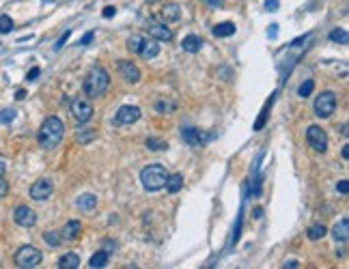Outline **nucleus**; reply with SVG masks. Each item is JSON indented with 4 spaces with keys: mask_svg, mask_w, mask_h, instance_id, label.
<instances>
[{
    "mask_svg": "<svg viewBox=\"0 0 349 269\" xmlns=\"http://www.w3.org/2000/svg\"><path fill=\"white\" fill-rule=\"evenodd\" d=\"M65 136V123L58 119V116H48V119L43 121L41 129H39L37 134V140H39V147L41 149H56L58 144H61Z\"/></svg>",
    "mask_w": 349,
    "mask_h": 269,
    "instance_id": "f257e3e1",
    "label": "nucleus"
},
{
    "mask_svg": "<svg viewBox=\"0 0 349 269\" xmlns=\"http://www.w3.org/2000/svg\"><path fill=\"white\" fill-rule=\"evenodd\" d=\"M110 87V74L103 67H93L84 78V93L87 97H101Z\"/></svg>",
    "mask_w": 349,
    "mask_h": 269,
    "instance_id": "f03ea898",
    "label": "nucleus"
},
{
    "mask_svg": "<svg viewBox=\"0 0 349 269\" xmlns=\"http://www.w3.org/2000/svg\"><path fill=\"white\" fill-rule=\"evenodd\" d=\"M166 179H168V173L162 164H149L140 173V183L147 192H158V189H162L166 185Z\"/></svg>",
    "mask_w": 349,
    "mask_h": 269,
    "instance_id": "7ed1b4c3",
    "label": "nucleus"
},
{
    "mask_svg": "<svg viewBox=\"0 0 349 269\" xmlns=\"http://www.w3.org/2000/svg\"><path fill=\"white\" fill-rule=\"evenodd\" d=\"M41 252L32 246H22L19 250L15 252V265L22 267V269H32L41 263Z\"/></svg>",
    "mask_w": 349,
    "mask_h": 269,
    "instance_id": "20e7f679",
    "label": "nucleus"
},
{
    "mask_svg": "<svg viewBox=\"0 0 349 269\" xmlns=\"http://www.w3.org/2000/svg\"><path fill=\"white\" fill-rule=\"evenodd\" d=\"M336 110V93L332 90H323V93L315 99V114L321 116V119H328L332 116Z\"/></svg>",
    "mask_w": 349,
    "mask_h": 269,
    "instance_id": "39448f33",
    "label": "nucleus"
},
{
    "mask_svg": "<svg viewBox=\"0 0 349 269\" xmlns=\"http://www.w3.org/2000/svg\"><path fill=\"white\" fill-rule=\"evenodd\" d=\"M71 114H74V119L78 123H87L93 116V106H90V101L87 97H76L71 101Z\"/></svg>",
    "mask_w": 349,
    "mask_h": 269,
    "instance_id": "423d86ee",
    "label": "nucleus"
},
{
    "mask_svg": "<svg viewBox=\"0 0 349 269\" xmlns=\"http://www.w3.org/2000/svg\"><path fill=\"white\" fill-rule=\"evenodd\" d=\"M306 140L317 153H323V151L328 149V134L323 132L319 125H310L306 129Z\"/></svg>",
    "mask_w": 349,
    "mask_h": 269,
    "instance_id": "0eeeda50",
    "label": "nucleus"
},
{
    "mask_svg": "<svg viewBox=\"0 0 349 269\" xmlns=\"http://www.w3.org/2000/svg\"><path fill=\"white\" fill-rule=\"evenodd\" d=\"M52 189H54V185H52L50 179H37L35 183L30 185V198L32 200H48L52 196Z\"/></svg>",
    "mask_w": 349,
    "mask_h": 269,
    "instance_id": "6e6552de",
    "label": "nucleus"
},
{
    "mask_svg": "<svg viewBox=\"0 0 349 269\" xmlns=\"http://www.w3.org/2000/svg\"><path fill=\"white\" fill-rule=\"evenodd\" d=\"M181 136H183V140L187 144H192V147H203L207 140L213 138V134H203V132H198L196 127H181Z\"/></svg>",
    "mask_w": 349,
    "mask_h": 269,
    "instance_id": "1a4fd4ad",
    "label": "nucleus"
},
{
    "mask_svg": "<svg viewBox=\"0 0 349 269\" xmlns=\"http://www.w3.org/2000/svg\"><path fill=\"white\" fill-rule=\"evenodd\" d=\"M13 220H15V224L17 226H24V228H30V226H35V222H37V215L35 211H32L30 207H26V205H19L15 211H13Z\"/></svg>",
    "mask_w": 349,
    "mask_h": 269,
    "instance_id": "9d476101",
    "label": "nucleus"
},
{
    "mask_svg": "<svg viewBox=\"0 0 349 269\" xmlns=\"http://www.w3.org/2000/svg\"><path fill=\"white\" fill-rule=\"evenodd\" d=\"M140 119V110L136 106H123L116 110V116H114V123L116 125H132Z\"/></svg>",
    "mask_w": 349,
    "mask_h": 269,
    "instance_id": "9b49d317",
    "label": "nucleus"
},
{
    "mask_svg": "<svg viewBox=\"0 0 349 269\" xmlns=\"http://www.w3.org/2000/svg\"><path fill=\"white\" fill-rule=\"evenodd\" d=\"M116 69H119L121 78H123V80H125L127 84H136V82L140 80V69L136 67L132 61H119Z\"/></svg>",
    "mask_w": 349,
    "mask_h": 269,
    "instance_id": "f8f14e48",
    "label": "nucleus"
},
{
    "mask_svg": "<svg viewBox=\"0 0 349 269\" xmlns=\"http://www.w3.org/2000/svg\"><path fill=\"white\" fill-rule=\"evenodd\" d=\"M147 32H149V37H151V39H155V41H171V39H173V32L168 30L164 24L147 26Z\"/></svg>",
    "mask_w": 349,
    "mask_h": 269,
    "instance_id": "ddd939ff",
    "label": "nucleus"
},
{
    "mask_svg": "<svg viewBox=\"0 0 349 269\" xmlns=\"http://www.w3.org/2000/svg\"><path fill=\"white\" fill-rule=\"evenodd\" d=\"M80 233H82V224H80V220H69L67 224L63 226L61 237H63V239H67V241H74V239L80 237Z\"/></svg>",
    "mask_w": 349,
    "mask_h": 269,
    "instance_id": "4468645a",
    "label": "nucleus"
},
{
    "mask_svg": "<svg viewBox=\"0 0 349 269\" xmlns=\"http://www.w3.org/2000/svg\"><path fill=\"white\" fill-rule=\"evenodd\" d=\"M138 54L142 58H147V61H151V58H155L160 54V45L155 39H142V45H140V52Z\"/></svg>",
    "mask_w": 349,
    "mask_h": 269,
    "instance_id": "2eb2a0df",
    "label": "nucleus"
},
{
    "mask_svg": "<svg viewBox=\"0 0 349 269\" xmlns=\"http://www.w3.org/2000/svg\"><path fill=\"white\" fill-rule=\"evenodd\" d=\"M332 237L336 241H341V244H345V241L349 239V218L347 215L341 222H336V226L332 228Z\"/></svg>",
    "mask_w": 349,
    "mask_h": 269,
    "instance_id": "dca6fc26",
    "label": "nucleus"
},
{
    "mask_svg": "<svg viewBox=\"0 0 349 269\" xmlns=\"http://www.w3.org/2000/svg\"><path fill=\"white\" fill-rule=\"evenodd\" d=\"M58 267H61V269H78V267H80V257L74 254V252L63 254L61 261H58Z\"/></svg>",
    "mask_w": 349,
    "mask_h": 269,
    "instance_id": "f3484780",
    "label": "nucleus"
},
{
    "mask_svg": "<svg viewBox=\"0 0 349 269\" xmlns=\"http://www.w3.org/2000/svg\"><path fill=\"white\" fill-rule=\"evenodd\" d=\"M181 48H183L185 52H190V54H194V52H198L200 48H203V41H200L196 35H187L183 41H181Z\"/></svg>",
    "mask_w": 349,
    "mask_h": 269,
    "instance_id": "a211bd4d",
    "label": "nucleus"
},
{
    "mask_svg": "<svg viewBox=\"0 0 349 269\" xmlns=\"http://www.w3.org/2000/svg\"><path fill=\"white\" fill-rule=\"evenodd\" d=\"M108 257H110V254H108L106 250L95 252L93 257H90V261H88V267H90V269H101V267H106V263H108Z\"/></svg>",
    "mask_w": 349,
    "mask_h": 269,
    "instance_id": "6ab92c4d",
    "label": "nucleus"
},
{
    "mask_svg": "<svg viewBox=\"0 0 349 269\" xmlns=\"http://www.w3.org/2000/svg\"><path fill=\"white\" fill-rule=\"evenodd\" d=\"M78 207H80L82 211H93L97 207V196L95 194H82L80 198H78Z\"/></svg>",
    "mask_w": 349,
    "mask_h": 269,
    "instance_id": "aec40b11",
    "label": "nucleus"
},
{
    "mask_svg": "<svg viewBox=\"0 0 349 269\" xmlns=\"http://www.w3.org/2000/svg\"><path fill=\"white\" fill-rule=\"evenodd\" d=\"M171 194H177L181 187H183V177L181 175H168V179H166V185H164Z\"/></svg>",
    "mask_w": 349,
    "mask_h": 269,
    "instance_id": "412c9836",
    "label": "nucleus"
},
{
    "mask_svg": "<svg viewBox=\"0 0 349 269\" xmlns=\"http://www.w3.org/2000/svg\"><path fill=\"white\" fill-rule=\"evenodd\" d=\"M162 17H164L166 22H174V19H179V6L174 2L164 4V6H162Z\"/></svg>",
    "mask_w": 349,
    "mask_h": 269,
    "instance_id": "4be33fe9",
    "label": "nucleus"
},
{
    "mask_svg": "<svg viewBox=\"0 0 349 269\" xmlns=\"http://www.w3.org/2000/svg\"><path fill=\"white\" fill-rule=\"evenodd\" d=\"M233 32H235V24H231V22H222V24L213 26V35L216 37H231Z\"/></svg>",
    "mask_w": 349,
    "mask_h": 269,
    "instance_id": "5701e85b",
    "label": "nucleus"
},
{
    "mask_svg": "<svg viewBox=\"0 0 349 269\" xmlns=\"http://www.w3.org/2000/svg\"><path fill=\"white\" fill-rule=\"evenodd\" d=\"M326 233H328V228L323 226V224H313L308 228V239H313V241H319L326 237Z\"/></svg>",
    "mask_w": 349,
    "mask_h": 269,
    "instance_id": "b1692460",
    "label": "nucleus"
},
{
    "mask_svg": "<svg viewBox=\"0 0 349 269\" xmlns=\"http://www.w3.org/2000/svg\"><path fill=\"white\" fill-rule=\"evenodd\" d=\"M174 108H177V103L171 101V99H160L158 103H155V110L162 112V114H171V112H174Z\"/></svg>",
    "mask_w": 349,
    "mask_h": 269,
    "instance_id": "393cba45",
    "label": "nucleus"
},
{
    "mask_svg": "<svg viewBox=\"0 0 349 269\" xmlns=\"http://www.w3.org/2000/svg\"><path fill=\"white\" fill-rule=\"evenodd\" d=\"M43 239H45V244H50L52 248H56V246L63 241L61 231H45V233H43Z\"/></svg>",
    "mask_w": 349,
    "mask_h": 269,
    "instance_id": "a878e982",
    "label": "nucleus"
},
{
    "mask_svg": "<svg viewBox=\"0 0 349 269\" xmlns=\"http://www.w3.org/2000/svg\"><path fill=\"white\" fill-rule=\"evenodd\" d=\"M147 149L149 151H166L168 144L164 140H160V138H147Z\"/></svg>",
    "mask_w": 349,
    "mask_h": 269,
    "instance_id": "bb28decb",
    "label": "nucleus"
},
{
    "mask_svg": "<svg viewBox=\"0 0 349 269\" xmlns=\"http://www.w3.org/2000/svg\"><path fill=\"white\" fill-rule=\"evenodd\" d=\"M330 41L334 43H347V32L343 28H334L332 32H330Z\"/></svg>",
    "mask_w": 349,
    "mask_h": 269,
    "instance_id": "cd10ccee",
    "label": "nucleus"
},
{
    "mask_svg": "<svg viewBox=\"0 0 349 269\" xmlns=\"http://www.w3.org/2000/svg\"><path fill=\"white\" fill-rule=\"evenodd\" d=\"M140 45H142V37H129L127 39V50L132 52V54H138L140 52Z\"/></svg>",
    "mask_w": 349,
    "mask_h": 269,
    "instance_id": "c85d7f7f",
    "label": "nucleus"
},
{
    "mask_svg": "<svg viewBox=\"0 0 349 269\" xmlns=\"http://www.w3.org/2000/svg\"><path fill=\"white\" fill-rule=\"evenodd\" d=\"M269 106H271V101H267V103H265V108H263L261 116H259V119H257V123H255V129H257V132H261V129H263V125H265V121H267V112H269Z\"/></svg>",
    "mask_w": 349,
    "mask_h": 269,
    "instance_id": "c756f323",
    "label": "nucleus"
},
{
    "mask_svg": "<svg viewBox=\"0 0 349 269\" xmlns=\"http://www.w3.org/2000/svg\"><path fill=\"white\" fill-rule=\"evenodd\" d=\"M13 30V19L9 15H0V32L6 35V32Z\"/></svg>",
    "mask_w": 349,
    "mask_h": 269,
    "instance_id": "7c9ffc66",
    "label": "nucleus"
},
{
    "mask_svg": "<svg viewBox=\"0 0 349 269\" xmlns=\"http://www.w3.org/2000/svg\"><path fill=\"white\" fill-rule=\"evenodd\" d=\"M313 89H315V82L313 80H306L300 89H297V95H300V97H308L310 93H313Z\"/></svg>",
    "mask_w": 349,
    "mask_h": 269,
    "instance_id": "2f4dec72",
    "label": "nucleus"
},
{
    "mask_svg": "<svg viewBox=\"0 0 349 269\" xmlns=\"http://www.w3.org/2000/svg\"><path fill=\"white\" fill-rule=\"evenodd\" d=\"M93 138H95V132H93V129H87V127H84V134H80V132H78V136H76V140L80 142V144H84V142L93 140Z\"/></svg>",
    "mask_w": 349,
    "mask_h": 269,
    "instance_id": "473e14b6",
    "label": "nucleus"
},
{
    "mask_svg": "<svg viewBox=\"0 0 349 269\" xmlns=\"http://www.w3.org/2000/svg\"><path fill=\"white\" fill-rule=\"evenodd\" d=\"M13 119H15V110H2V112H0V123H11Z\"/></svg>",
    "mask_w": 349,
    "mask_h": 269,
    "instance_id": "72a5a7b5",
    "label": "nucleus"
},
{
    "mask_svg": "<svg viewBox=\"0 0 349 269\" xmlns=\"http://www.w3.org/2000/svg\"><path fill=\"white\" fill-rule=\"evenodd\" d=\"M39 74H41V69H39V67H32V69L28 71V76H26V80H37Z\"/></svg>",
    "mask_w": 349,
    "mask_h": 269,
    "instance_id": "f704fd0d",
    "label": "nucleus"
},
{
    "mask_svg": "<svg viewBox=\"0 0 349 269\" xmlns=\"http://www.w3.org/2000/svg\"><path fill=\"white\" fill-rule=\"evenodd\" d=\"M6 192H9V183H6L2 177H0V198H2V196H6Z\"/></svg>",
    "mask_w": 349,
    "mask_h": 269,
    "instance_id": "c9c22d12",
    "label": "nucleus"
},
{
    "mask_svg": "<svg viewBox=\"0 0 349 269\" xmlns=\"http://www.w3.org/2000/svg\"><path fill=\"white\" fill-rule=\"evenodd\" d=\"M69 35H71V32H69V30H67V32H65V35H63L61 39H58V43L54 45V50H61V48H63V45H65V41H67V39H69Z\"/></svg>",
    "mask_w": 349,
    "mask_h": 269,
    "instance_id": "e433bc0d",
    "label": "nucleus"
},
{
    "mask_svg": "<svg viewBox=\"0 0 349 269\" xmlns=\"http://www.w3.org/2000/svg\"><path fill=\"white\" fill-rule=\"evenodd\" d=\"M93 37H95V32L90 30V32H87V35H84V37L80 39V43H82V45H88L90 41H93Z\"/></svg>",
    "mask_w": 349,
    "mask_h": 269,
    "instance_id": "4c0bfd02",
    "label": "nucleus"
},
{
    "mask_svg": "<svg viewBox=\"0 0 349 269\" xmlns=\"http://www.w3.org/2000/svg\"><path fill=\"white\" fill-rule=\"evenodd\" d=\"M336 189H339L341 194H347L349 192V181H341L339 185H336Z\"/></svg>",
    "mask_w": 349,
    "mask_h": 269,
    "instance_id": "58836bf2",
    "label": "nucleus"
},
{
    "mask_svg": "<svg viewBox=\"0 0 349 269\" xmlns=\"http://www.w3.org/2000/svg\"><path fill=\"white\" fill-rule=\"evenodd\" d=\"M265 6H267V11H276L278 9V0H265Z\"/></svg>",
    "mask_w": 349,
    "mask_h": 269,
    "instance_id": "ea45409f",
    "label": "nucleus"
},
{
    "mask_svg": "<svg viewBox=\"0 0 349 269\" xmlns=\"http://www.w3.org/2000/svg\"><path fill=\"white\" fill-rule=\"evenodd\" d=\"M114 6H106V9H103V17H112L114 15Z\"/></svg>",
    "mask_w": 349,
    "mask_h": 269,
    "instance_id": "a19ab883",
    "label": "nucleus"
},
{
    "mask_svg": "<svg viewBox=\"0 0 349 269\" xmlns=\"http://www.w3.org/2000/svg\"><path fill=\"white\" fill-rule=\"evenodd\" d=\"M24 97H26V90H24V89H19L17 93H15V99H24Z\"/></svg>",
    "mask_w": 349,
    "mask_h": 269,
    "instance_id": "79ce46f5",
    "label": "nucleus"
},
{
    "mask_svg": "<svg viewBox=\"0 0 349 269\" xmlns=\"http://www.w3.org/2000/svg\"><path fill=\"white\" fill-rule=\"evenodd\" d=\"M343 157H345V160H349V144H345V147H343Z\"/></svg>",
    "mask_w": 349,
    "mask_h": 269,
    "instance_id": "37998d69",
    "label": "nucleus"
},
{
    "mask_svg": "<svg viewBox=\"0 0 349 269\" xmlns=\"http://www.w3.org/2000/svg\"><path fill=\"white\" fill-rule=\"evenodd\" d=\"M278 35V26L274 24V26H271V30H269V37H276Z\"/></svg>",
    "mask_w": 349,
    "mask_h": 269,
    "instance_id": "c03bdc74",
    "label": "nucleus"
},
{
    "mask_svg": "<svg viewBox=\"0 0 349 269\" xmlns=\"http://www.w3.org/2000/svg\"><path fill=\"white\" fill-rule=\"evenodd\" d=\"M284 267H289V269H295V267H297V261H289V263L284 265Z\"/></svg>",
    "mask_w": 349,
    "mask_h": 269,
    "instance_id": "a18cd8bd",
    "label": "nucleus"
},
{
    "mask_svg": "<svg viewBox=\"0 0 349 269\" xmlns=\"http://www.w3.org/2000/svg\"><path fill=\"white\" fill-rule=\"evenodd\" d=\"M4 170H6V166H4V162L0 160V177H4Z\"/></svg>",
    "mask_w": 349,
    "mask_h": 269,
    "instance_id": "49530a36",
    "label": "nucleus"
},
{
    "mask_svg": "<svg viewBox=\"0 0 349 269\" xmlns=\"http://www.w3.org/2000/svg\"><path fill=\"white\" fill-rule=\"evenodd\" d=\"M263 215V209H255V218H261Z\"/></svg>",
    "mask_w": 349,
    "mask_h": 269,
    "instance_id": "de8ad7c7",
    "label": "nucleus"
}]
</instances>
